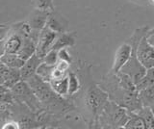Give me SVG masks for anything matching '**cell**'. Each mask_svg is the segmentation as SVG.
I'll return each instance as SVG.
<instances>
[{
    "mask_svg": "<svg viewBox=\"0 0 154 129\" xmlns=\"http://www.w3.org/2000/svg\"><path fill=\"white\" fill-rule=\"evenodd\" d=\"M27 82L41 100L45 111L61 117L76 109L71 97H62L58 94L51 87V84L42 79L38 74L29 78Z\"/></svg>",
    "mask_w": 154,
    "mask_h": 129,
    "instance_id": "cell-1",
    "label": "cell"
},
{
    "mask_svg": "<svg viewBox=\"0 0 154 129\" xmlns=\"http://www.w3.org/2000/svg\"><path fill=\"white\" fill-rule=\"evenodd\" d=\"M98 86L108 94L111 101L116 102L130 112H136L143 107L138 91H132L124 87L120 83L118 74L111 70L108 74L103 76Z\"/></svg>",
    "mask_w": 154,
    "mask_h": 129,
    "instance_id": "cell-2",
    "label": "cell"
},
{
    "mask_svg": "<svg viewBox=\"0 0 154 129\" xmlns=\"http://www.w3.org/2000/svg\"><path fill=\"white\" fill-rule=\"evenodd\" d=\"M81 112L89 127L95 128V124L101 112L109 101L108 94L98 84H90L81 95Z\"/></svg>",
    "mask_w": 154,
    "mask_h": 129,
    "instance_id": "cell-3",
    "label": "cell"
},
{
    "mask_svg": "<svg viewBox=\"0 0 154 129\" xmlns=\"http://www.w3.org/2000/svg\"><path fill=\"white\" fill-rule=\"evenodd\" d=\"M148 30H149V28L147 26H143V27L137 28V29L134 31L133 35L131 36V38H130V40H129V44L132 46L131 55H130L128 62L123 66V68L120 70V71H122V72L126 73L127 75H129L134 81L135 84H137L139 81L146 75V70H147L142 65L141 62L139 61L138 55H137V49L142 39L144 36H146Z\"/></svg>",
    "mask_w": 154,
    "mask_h": 129,
    "instance_id": "cell-4",
    "label": "cell"
},
{
    "mask_svg": "<svg viewBox=\"0 0 154 129\" xmlns=\"http://www.w3.org/2000/svg\"><path fill=\"white\" fill-rule=\"evenodd\" d=\"M129 119L128 110L114 101L109 100L101 112L95 124V128L118 129L124 128Z\"/></svg>",
    "mask_w": 154,
    "mask_h": 129,
    "instance_id": "cell-5",
    "label": "cell"
},
{
    "mask_svg": "<svg viewBox=\"0 0 154 129\" xmlns=\"http://www.w3.org/2000/svg\"><path fill=\"white\" fill-rule=\"evenodd\" d=\"M11 91L14 101L24 104L34 113H40L42 110H45L27 81H19L11 89Z\"/></svg>",
    "mask_w": 154,
    "mask_h": 129,
    "instance_id": "cell-6",
    "label": "cell"
},
{
    "mask_svg": "<svg viewBox=\"0 0 154 129\" xmlns=\"http://www.w3.org/2000/svg\"><path fill=\"white\" fill-rule=\"evenodd\" d=\"M58 35H59L58 33L51 30L49 27L45 26L43 28L40 33V37H38L36 54L43 59L47 52L51 50Z\"/></svg>",
    "mask_w": 154,
    "mask_h": 129,
    "instance_id": "cell-7",
    "label": "cell"
},
{
    "mask_svg": "<svg viewBox=\"0 0 154 129\" xmlns=\"http://www.w3.org/2000/svg\"><path fill=\"white\" fill-rule=\"evenodd\" d=\"M22 80L20 69L10 68L1 63L0 65V86L12 89L19 81Z\"/></svg>",
    "mask_w": 154,
    "mask_h": 129,
    "instance_id": "cell-8",
    "label": "cell"
},
{
    "mask_svg": "<svg viewBox=\"0 0 154 129\" xmlns=\"http://www.w3.org/2000/svg\"><path fill=\"white\" fill-rule=\"evenodd\" d=\"M137 55L139 61L146 69L154 68V46L148 44L144 36L137 49Z\"/></svg>",
    "mask_w": 154,
    "mask_h": 129,
    "instance_id": "cell-9",
    "label": "cell"
},
{
    "mask_svg": "<svg viewBox=\"0 0 154 129\" xmlns=\"http://www.w3.org/2000/svg\"><path fill=\"white\" fill-rule=\"evenodd\" d=\"M49 15L50 12L34 8V10L28 15L25 21L29 24L32 31L41 32L46 26Z\"/></svg>",
    "mask_w": 154,
    "mask_h": 129,
    "instance_id": "cell-10",
    "label": "cell"
},
{
    "mask_svg": "<svg viewBox=\"0 0 154 129\" xmlns=\"http://www.w3.org/2000/svg\"><path fill=\"white\" fill-rule=\"evenodd\" d=\"M131 51H132V46L129 42L122 44L119 47L115 54L114 63L112 66V69H111L112 72L118 73L122 70L123 66L128 62L130 55H131Z\"/></svg>",
    "mask_w": 154,
    "mask_h": 129,
    "instance_id": "cell-11",
    "label": "cell"
},
{
    "mask_svg": "<svg viewBox=\"0 0 154 129\" xmlns=\"http://www.w3.org/2000/svg\"><path fill=\"white\" fill-rule=\"evenodd\" d=\"M69 25V23L67 21L66 18L65 17H63L61 14L57 13L55 11L50 13L47 23H46L47 27H49L51 30L55 31L58 34L67 32Z\"/></svg>",
    "mask_w": 154,
    "mask_h": 129,
    "instance_id": "cell-12",
    "label": "cell"
},
{
    "mask_svg": "<svg viewBox=\"0 0 154 129\" xmlns=\"http://www.w3.org/2000/svg\"><path fill=\"white\" fill-rule=\"evenodd\" d=\"M42 62H43L42 59L41 57H38L36 53L34 54L31 58H29L27 61H25V64H24L23 66L20 69L22 80L27 81L29 78H31L32 76L37 74V70Z\"/></svg>",
    "mask_w": 154,
    "mask_h": 129,
    "instance_id": "cell-13",
    "label": "cell"
},
{
    "mask_svg": "<svg viewBox=\"0 0 154 129\" xmlns=\"http://www.w3.org/2000/svg\"><path fill=\"white\" fill-rule=\"evenodd\" d=\"M75 40H76V32H65L61 33L58 35L56 40L54 41L51 49L58 50L63 48H69V47H72L75 45Z\"/></svg>",
    "mask_w": 154,
    "mask_h": 129,
    "instance_id": "cell-14",
    "label": "cell"
},
{
    "mask_svg": "<svg viewBox=\"0 0 154 129\" xmlns=\"http://www.w3.org/2000/svg\"><path fill=\"white\" fill-rule=\"evenodd\" d=\"M0 62L10 68L21 69L25 61L18 56L17 53H4L0 56Z\"/></svg>",
    "mask_w": 154,
    "mask_h": 129,
    "instance_id": "cell-15",
    "label": "cell"
},
{
    "mask_svg": "<svg viewBox=\"0 0 154 129\" xmlns=\"http://www.w3.org/2000/svg\"><path fill=\"white\" fill-rule=\"evenodd\" d=\"M135 113L143 121L146 129H154V114L150 107L143 106Z\"/></svg>",
    "mask_w": 154,
    "mask_h": 129,
    "instance_id": "cell-16",
    "label": "cell"
},
{
    "mask_svg": "<svg viewBox=\"0 0 154 129\" xmlns=\"http://www.w3.org/2000/svg\"><path fill=\"white\" fill-rule=\"evenodd\" d=\"M82 88V84L80 82L79 77L74 71L69 72V97H74L78 94Z\"/></svg>",
    "mask_w": 154,
    "mask_h": 129,
    "instance_id": "cell-17",
    "label": "cell"
},
{
    "mask_svg": "<svg viewBox=\"0 0 154 129\" xmlns=\"http://www.w3.org/2000/svg\"><path fill=\"white\" fill-rule=\"evenodd\" d=\"M50 84L58 94L62 97H69V75L64 79L51 81Z\"/></svg>",
    "mask_w": 154,
    "mask_h": 129,
    "instance_id": "cell-18",
    "label": "cell"
},
{
    "mask_svg": "<svg viewBox=\"0 0 154 129\" xmlns=\"http://www.w3.org/2000/svg\"><path fill=\"white\" fill-rule=\"evenodd\" d=\"M139 97L143 103V106L150 107L154 103V85L140 91Z\"/></svg>",
    "mask_w": 154,
    "mask_h": 129,
    "instance_id": "cell-19",
    "label": "cell"
},
{
    "mask_svg": "<svg viewBox=\"0 0 154 129\" xmlns=\"http://www.w3.org/2000/svg\"><path fill=\"white\" fill-rule=\"evenodd\" d=\"M129 113V119L125 124L124 128L126 129H146V125L143 119L140 118L135 112H130Z\"/></svg>",
    "mask_w": 154,
    "mask_h": 129,
    "instance_id": "cell-20",
    "label": "cell"
},
{
    "mask_svg": "<svg viewBox=\"0 0 154 129\" xmlns=\"http://www.w3.org/2000/svg\"><path fill=\"white\" fill-rule=\"evenodd\" d=\"M55 66H51V65H47L45 63L41 64V66H38V69L37 70V74L40 76L42 79H43L46 82H49L52 79V72L53 69H54Z\"/></svg>",
    "mask_w": 154,
    "mask_h": 129,
    "instance_id": "cell-21",
    "label": "cell"
},
{
    "mask_svg": "<svg viewBox=\"0 0 154 129\" xmlns=\"http://www.w3.org/2000/svg\"><path fill=\"white\" fill-rule=\"evenodd\" d=\"M32 6L36 9H40V10L50 13L55 11L53 0H32Z\"/></svg>",
    "mask_w": 154,
    "mask_h": 129,
    "instance_id": "cell-22",
    "label": "cell"
},
{
    "mask_svg": "<svg viewBox=\"0 0 154 129\" xmlns=\"http://www.w3.org/2000/svg\"><path fill=\"white\" fill-rule=\"evenodd\" d=\"M0 87H1V92H0V102L1 104H13L14 102V99L11 89L6 88L5 86H0Z\"/></svg>",
    "mask_w": 154,
    "mask_h": 129,
    "instance_id": "cell-23",
    "label": "cell"
},
{
    "mask_svg": "<svg viewBox=\"0 0 154 129\" xmlns=\"http://www.w3.org/2000/svg\"><path fill=\"white\" fill-rule=\"evenodd\" d=\"M58 50L51 49L50 51H48L46 55L43 57V63H45L47 65H51V66H55L57 64L58 60H59V55H58Z\"/></svg>",
    "mask_w": 154,
    "mask_h": 129,
    "instance_id": "cell-24",
    "label": "cell"
},
{
    "mask_svg": "<svg viewBox=\"0 0 154 129\" xmlns=\"http://www.w3.org/2000/svg\"><path fill=\"white\" fill-rule=\"evenodd\" d=\"M69 71H62L60 69H58L56 66L53 69V72H52V79L51 81H56V80H61V79H64L66 78L67 75H69ZM50 81V82H51Z\"/></svg>",
    "mask_w": 154,
    "mask_h": 129,
    "instance_id": "cell-25",
    "label": "cell"
},
{
    "mask_svg": "<svg viewBox=\"0 0 154 129\" xmlns=\"http://www.w3.org/2000/svg\"><path fill=\"white\" fill-rule=\"evenodd\" d=\"M70 65L71 64L69 63V62L59 59V60H58V62H57V64L55 65V66L58 69H60L62 71H69Z\"/></svg>",
    "mask_w": 154,
    "mask_h": 129,
    "instance_id": "cell-26",
    "label": "cell"
},
{
    "mask_svg": "<svg viewBox=\"0 0 154 129\" xmlns=\"http://www.w3.org/2000/svg\"><path fill=\"white\" fill-rule=\"evenodd\" d=\"M1 128L2 129H10V128L18 129V128H20V125H19V123L16 121V119L11 118V119H9V121H7L5 123H3Z\"/></svg>",
    "mask_w": 154,
    "mask_h": 129,
    "instance_id": "cell-27",
    "label": "cell"
},
{
    "mask_svg": "<svg viewBox=\"0 0 154 129\" xmlns=\"http://www.w3.org/2000/svg\"><path fill=\"white\" fill-rule=\"evenodd\" d=\"M58 55H59V59L67 61V62H69L70 64H72V58L70 54L69 53V51H67V48L60 49L59 52H58Z\"/></svg>",
    "mask_w": 154,
    "mask_h": 129,
    "instance_id": "cell-28",
    "label": "cell"
},
{
    "mask_svg": "<svg viewBox=\"0 0 154 129\" xmlns=\"http://www.w3.org/2000/svg\"><path fill=\"white\" fill-rule=\"evenodd\" d=\"M147 78L150 80V82L152 85H154V68H151V69H148L146 70V74Z\"/></svg>",
    "mask_w": 154,
    "mask_h": 129,
    "instance_id": "cell-29",
    "label": "cell"
},
{
    "mask_svg": "<svg viewBox=\"0 0 154 129\" xmlns=\"http://www.w3.org/2000/svg\"><path fill=\"white\" fill-rule=\"evenodd\" d=\"M146 38L148 41V44L154 46V33H152V34H146Z\"/></svg>",
    "mask_w": 154,
    "mask_h": 129,
    "instance_id": "cell-30",
    "label": "cell"
},
{
    "mask_svg": "<svg viewBox=\"0 0 154 129\" xmlns=\"http://www.w3.org/2000/svg\"><path fill=\"white\" fill-rule=\"evenodd\" d=\"M131 1H134L136 3H143V4H149V0H131Z\"/></svg>",
    "mask_w": 154,
    "mask_h": 129,
    "instance_id": "cell-31",
    "label": "cell"
},
{
    "mask_svg": "<svg viewBox=\"0 0 154 129\" xmlns=\"http://www.w3.org/2000/svg\"><path fill=\"white\" fill-rule=\"evenodd\" d=\"M152 33H154V28H152V29H149L148 32H147V34H152Z\"/></svg>",
    "mask_w": 154,
    "mask_h": 129,
    "instance_id": "cell-32",
    "label": "cell"
},
{
    "mask_svg": "<svg viewBox=\"0 0 154 129\" xmlns=\"http://www.w3.org/2000/svg\"><path fill=\"white\" fill-rule=\"evenodd\" d=\"M149 4H152L154 6V0H149Z\"/></svg>",
    "mask_w": 154,
    "mask_h": 129,
    "instance_id": "cell-33",
    "label": "cell"
},
{
    "mask_svg": "<svg viewBox=\"0 0 154 129\" xmlns=\"http://www.w3.org/2000/svg\"><path fill=\"white\" fill-rule=\"evenodd\" d=\"M150 108L152 109V111H153V114H154V103H153V104L151 105V106H150Z\"/></svg>",
    "mask_w": 154,
    "mask_h": 129,
    "instance_id": "cell-34",
    "label": "cell"
}]
</instances>
